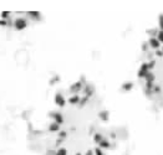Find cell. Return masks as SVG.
Segmentation results:
<instances>
[{"mask_svg":"<svg viewBox=\"0 0 163 155\" xmlns=\"http://www.w3.org/2000/svg\"><path fill=\"white\" fill-rule=\"evenodd\" d=\"M14 26H15L16 30H24L26 26H28V22H26L25 19H21V18H20V19H16V20H15Z\"/></svg>","mask_w":163,"mask_h":155,"instance_id":"obj_2","label":"cell"},{"mask_svg":"<svg viewBox=\"0 0 163 155\" xmlns=\"http://www.w3.org/2000/svg\"><path fill=\"white\" fill-rule=\"evenodd\" d=\"M152 93H153V92H152L151 89H147V88H144V94L147 96V97H151V96H152Z\"/></svg>","mask_w":163,"mask_h":155,"instance_id":"obj_23","label":"cell"},{"mask_svg":"<svg viewBox=\"0 0 163 155\" xmlns=\"http://www.w3.org/2000/svg\"><path fill=\"white\" fill-rule=\"evenodd\" d=\"M49 130H50V132H59V130H60V124L52 122V123L49 125Z\"/></svg>","mask_w":163,"mask_h":155,"instance_id":"obj_10","label":"cell"},{"mask_svg":"<svg viewBox=\"0 0 163 155\" xmlns=\"http://www.w3.org/2000/svg\"><path fill=\"white\" fill-rule=\"evenodd\" d=\"M148 72H149V70H148V63H147V62H144V63L141 65L140 70H138V72H137L138 78H144L146 75H147Z\"/></svg>","mask_w":163,"mask_h":155,"instance_id":"obj_1","label":"cell"},{"mask_svg":"<svg viewBox=\"0 0 163 155\" xmlns=\"http://www.w3.org/2000/svg\"><path fill=\"white\" fill-rule=\"evenodd\" d=\"M81 101V98L79 97L77 94H75V96H72L71 98H69V103H71V104H77Z\"/></svg>","mask_w":163,"mask_h":155,"instance_id":"obj_13","label":"cell"},{"mask_svg":"<svg viewBox=\"0 0 163 155\" xmlns=\"http://www.w3.org/2000/svg\"><path fill=\"white\" fill-rule=\"evenodd\" d=\"M95 153H93V151H91V150H89V151H87V153H86V155H93Z\"/></svg>","mask_w":163,"mask_h":155,"instance_id":"obj_29","label":"cell"},{"mask_svg":"<svg viewBox=\"0 0 163 155\" xmlns=\"http://www.w3.org/2000/svg\"><path fill=\"white\" fill-rule=\"evenodd\" d=\"M50 117L51 118H54V122L57 123V124H62L64 123V117L61 113L59 112H52V113H50Z\"/></svg>","mask_w":163,"mask_h":155,"instance_id":"obj_3","label":"cell"},{"mask_svg":"<svg viewBox=\"0 0 163 155\" xmlns=\"http://www.w3.org/2000/svg\"><path fill=\"white\" fill-rule=\"evenodd\" d=\"M148 44H149V46L154 50H159V46H161V42L157 40V37H151V39L148 40Z\"/></svg>","mask_w":163,"mask_h":155,"instance_id":"obj_6","label":"cell"},{"mask_svg":"<svg viewBox=\"0 0 163 155\" xmlns=\"http://www.w3.org/2000/svg\"><path fill=\"white\" fill-rule=\"evenodd\" d=\"M144 80H146V82H152V83H153V82H154V80H156V76H154L153 73H152L151 71H149L148 73L146 75Z\"/></svg>","mask_w":163,"mask_h":155,"instance_id":"obj_11","label":"cell"},{"mask_svg":"<svg viewBox=\"0 0 163 155\" xmlns=\"http://www.w3.org/2000/svg\"><path fill=\"white\" fill-rule=\"evenodd\" d=\"M87 99H89V97H83V98H82V99H81V101H80V104H81V106H83L85 103L87 102Z\"/></svg>","mask_w":163,"mask_h":155,"instance_id":"obj_27","label":"cell"},{"mask_svg":"<svg viewBox=\"0 0 163 155\" xmlns=\"http://www.w3.org/2000/svg\"><path fill=\"white\" fill-rule=\"evenodd\" d=\"M152 92L156 93V94H158V93H161V87H159V86H154L153 89H152Z\"/></svg>","mask_w":163,"mask_h":155,"instance_id":"obj_21","label":"cell"},{"mask_svg":"<svg viewBox=\"0 0 163 155\" xmlns=\"http://www.w3.org/2000/svg\"><path fill=\"white\" fill-rule=\"evenodd\" d=\"M81 89H83V86H82V82H76V83H74L72 86L70 87V92L71 93H77L80 92Z\"/></svg>","mask_w":163,"mask_h":155,"instance_id":"obj_5","label":"cell"},{"mask_svg":"<svg viewBox=\"0 0 163 155\" xmlns=\"http://www.w3.org/2000/svg\"><path fill=\"white\" fill-rule=\"evenodd\" d=\"M59 137H60V139H64V138L66 137V132H64V130H61V132L59 133Z\"/></svg>","mask_w":163,"mask_h":155,"instance_id":"obj_25","label":"cell"},{"mask_svg":"<svg viewBox=\"0 0 163 155\" xmlns=\"http://www.w3.org/2000/svg\"><path fill=\"white\" fill-rule=\"evenodd\" d=\"M158 29H151V30H147V34H149L152 37H154V35H156V37H157V34H158Z\"/></svg>","mask_w":163,"mask_h":155,"instance_id":"obj_15","label":"cell"},{"mask_svg":"<svg viewBox=\"0 0 163 155\" xmlns=\"http://www.w3.org/2000/svg\"><path fill=\"white\" fill-rule=\"evenodd\" d=\"M3 18H8V16H9V13H6V11H4V13H3Z\"/></svg>","mask_w":163,"mask_h":155,"instance_id":"obj_28","label":"cell"},{"mask_svg":"<svg viewBox=\"0 0 163 155\" xmlns=\"http://www.w3.org/2000/svg\"><path fill=\"white\" fill-rule=\"evenodd\" d=\"M103 139H105V138L102 137V134H100V133H96L93 135V140H95V143H97V144H100Z\"/></svg>","mask_w":163,"mask_h":155,"instance_id":"obj_14","label":"cell"},{"mask_svg":"<svg viewBox=\"0 0 163 155\" xmlns=\"http://www.w3.org/2000/svg\"><path fill=\"white\" fill-rule=\"evenodd\" d=\"M148 46H149V44H148V42H144L143 45H142V50H143V51H147Z\"/></svg>","mask_w":163,"mask_h":155,"instance_id":"obj_26","label":"cell"},{"mask_svg":"<svg viewBox=\"0 0 163 155\" xmlns=\"http://www.w3.org/2000/svg\"><path fill=\"white\" fill-rule=\"evenodd\" d=\"M133 82H125L123 84H122V91L123 92H130L132 91V88H133Z\"/></svg>","mask_w":163,"mask_h":155,"instance_id":"obj_8","label":"cell"},{"mask_svg":"<svg viewBox=\"0 0 163 155\" xmlns=\"http://www.w3.org/2000/svg\"><path fill=\"white\" fill-rule=\"evenodd\" d=\"M162 52H163V49H162Z\"/></svg>","mask_w":163,"mask_h":155,"instance_id":"obj_32","label":"cell"},{"mask_svg":"<svg viewBox=\"0 0 163 155\" xmlns=\"http://www.w3.org/2000/svg\"><path fill=\"white\" fill-rule=\"evenodd\" d=\"M0 25H6V21H4V20H0Z\"/></svg>","mask_w":163,"mask_h":155,"instance_id":"obj_30","label":"cell"},{"mask_svg":"<svg viewBox=\"0 0 163 155\" xmlns=\"http://www.w3.org/2000/svg\"><path fill=\"white\" fill-rule=\"evenodd\" d=\"M29 15L31 16V18H34V19H40V14L36 13V11H30Z\"/></svg>","mask_w":163,"mask_h":155,"instance_id":"obj_18","label":"cell"},{"mask_svg":"<svg viewBox=\"0 0 163 155\" xmlns=\"http://www.w3.org/2000/svg\"><path fill=\"white\" fill-rule=\"evenodd\" d=\"M98 146H100L101 149H108V148L111 146V144H110V142H108L107 139H103L102 142H101L100 144H98Z\"/></svg>","mask_w":163,"mask_h":155,"instance_id":"obj_12","label":"cell"},{"mask_svg":"<svg viewBox=\"0 0 163 155\" xmlns=\"http://www.w3.org/2000/svg\"><path fill=\"white\" fill-rule=\"evenodd\" d=\"M98 117H100V119H102L103 122H107L108 118H110V114H108L107 111H102V112L98 113Z\"/></svg>","mask_w":163,"mask_h":155,"instance_id":"obj_9","label":"cell"},{"mask_svg":"<svg viewBox=\"0 0 163 155\" xmlns=\"http://www.w3.org/2000/svg\"><path fill=\"white\" fill-rule=\"evenodd\" d=\"M154 66H156V61L152 60V61H149V62H148V70H149V71H151Z\"/></svg>","mask_w":163,"mask_h":155,"instance_id":"obj_22","label":"cell"},{"mask_svg":"<svg viewBox=\"0 0 163 155\" xmlns=\"http://www.w3.org/2000/svg\"><path fill=\"white\" fill-rule=\"evenodd\" d=\"M76 155H81V154H80V153H77V154H76Z\"/></svg>","mask_w":163,"mask_h":155,"instance_id":"obj_31","label":"cell"},{"mask_svg":"<svg viewBox=\"0 0 163 155\" xmlns=\"http://www.w3.org/2000/svg\"><path fill=\"white\" fill-rule=\"evenodd\" d=\"M83 92L86 94V97H90V96L93 94V86L92 84H86L83 87Z\"/></svg>","mask_w":163,"mask_h":155,"instance_id":"obj_7","label":"cell"},{"mask_svg":"<svg viewBox=\"0 0 163 155\" xmlns=\"http://www.w3.org/2000/svg\"><path fill=\"white\" fill-rule=\"evenodd\" d=\"M55 155H67V151H66L65 148H60V149L56 151Z\"/></svg>","mask_w":163,"mask_h":155,"instance_id":"obj_17","label":"cell"},{"mask_svg":"<svg viewBox=\"0 0 163 155\" xmlns=\"http://www.w3.org/2000/svg\"><path fill=\"white\" fill-rule=\"evenodd\" d=\"M93 153H95V155H105V154H103V151H102V149H101L100 146L96 148V149L93 150Z\"/></svg>","mask_w":163,"mask_h":155,"instance_id":"obj_20","label":"cell"},{"mask_svg":"<svg viewBox=\"0 0 163 155\" xmlns=\"http://www.w3.org/2000/svg\"><path fill=\"white\" fill-rule=\"evenodd\" d=\"M55 103L59 107H64L66 104V99H65V97H64L61 93H56L55 94Z\"/></svg>","mask_w":163,"mask_h":155,"instance_id":"obj_4","label":"cell"},{"mask_svg":"<svg viewBox=\"0 0 163 155\" xmlns=\"http://www.w3.org/2000/svg\"><path fill=\"white\" fill-rule=\"evenodd\" d=\"M157 40H158L161 44H163V31H161V30L158 31V34H157Z\"/></svg>","mask_w":163,"mask_h":155,"instance_id":"obj_19","label":"cell"},{"mask_svg":"<svg viewBox=\"0 0 163 155\" xmlns=\"http://www.w3.org/2000/svg\"><path fill=\"white\" fill-rule=\"evenodd\" d=\"M154 55H156V56H158V57H162V56H163V52H162V50H156Z\"/></svg>","mask_w":163,"mask_h":155,"instance_id":"obj_24","label":"cell"},{"mask_svg":"<svg viewBox=\"0 0 163 155\" xmlns=\"http://www.w3.org/2000/svg\"><path fill=\"white\" fill-rule=\"evenodd\" d=\"M158 25H159L161 31H163V14H161V15L158 16Z\"/></svg>","mask_w":163,"mask_h":155,"instance_id":"obj_16","label":"cell"}]
</instances>
